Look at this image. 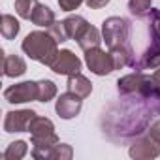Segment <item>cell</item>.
<instances>
[{"label": "cell", "mask_w": 160, "mask_h": 160, "mask_svg": "<svg viewBox=\"0 0 160 160\" xmlns=\"http://www.w3.org/2000/svg\"><path fill=\"white\" fill-rule=\"evenodd\" d=\"M58 42L55 40V36L49 30H34L30 34H27V38L21 43V49L27 57H30L32 60L51 66L53 60L58 55Z\"/></svg>", "instance_id": "6da1fadb"}, {"label": "cell", "mask_w": 160, "mask_h": 160, "mask_svg": "<svg viewBox=\"0 0 160 160\" xmlns=\"http://www.w3.org/2000/svg\"><path fill=\"white\" fill-rule=\"evenodd\" d=\"M130 32H132V25L128 19L124 17H108L102 23V38L106 42V45L109 49L115 47H132L130 43Z\"/></svg>", "instance_id": "7a4b0ae2"}, {"label": "cell", "mask_w": 160, "mask_h": 160, "mask_svg": "<svg viewBox=\"0 0 160 160\" xmlns=\"http://www.w3.org/2000/svg\"><path fill=\"white\" fill-rule=\"evenodd\" d=\"M117 89L122 96H130V94H143L149 98H156L152 85H151V75L143 73V72H132L124 77H121L117 81ZM160 100V98H158Z\"/></svg>", "instance_id": "3957f363"}, {"label": "cell", "mask_w": 160, "mask_h": 160, "mask_svg": "<svg viewBox=\"0 0 160 160\" xmlns=\"http://www.w3.org/2000/svg\"><path fill=\"white\" fill-rule=\"evenodd\" d=\"M85 64L87 68L96 73V75H108L115 70V64H113V58H111V53L104 51L102 47H92V49H87L85 51Z\"/></svg>", "instance_id": "277c9868"}, {"label": "cell", "mask_w": 160, "mask_h": 160, "mask_svg": "<svg viewBox=\"0 0 160 160\" xmlns=\"http://www.w3.org/2000/svg\"><path fill=\"white\" fill-rule=\"evenodd\" d=\"M4 98L10 104H25L38 100V83L36 81H23L17 85H12L4 91Z\"/></svg>", "instance_id": "5b68a950"}, {"label": "cell", "mask_w": 160, "mask_h": 160, "mask_svg": "<svg viewBox=\"0 0 160 160\" xmlns=\"http://www.w3.org/2000/svg\"><path fill=\"white\" fill-rule=\"evenodd\" d=\"M128 154L136 160H152V158L160 156V143L156 139H152L149 134L141 136V138L132 141Z\"/></svg>", "instance_id": "8992f818"}, {"label": "cell", "mask_w": 160, "mask_h": 160, "mask_svg": "<svg viewBox=\"0 0 160 160\" xmlns=\"http://www.w3.org/2000/svg\"><path fill=\"white\" fill-rule=\"evenodd\" d=\"M49 68L58 75H75V73H81V60L70 49H60Z\"/></svg>", "instance_id": "52a82bcc"}, {"label": "cell", "mask_w": 160, "mask_h": 160, "mask_svg": "<svg viewBox=\"0 0 160 160\" xmlns=\"http://www.w3.org/2000/svg\"><path fill=\"white\" fill-rule=\"evenodd\" d=\"M81 106H83V98L77 96L75 92L68 91L64 94H60L57 98V104H55V111L60 119L68 121V119H73L79 115V111H81Z\"/></svg>", "instance_id": "ba28073f"}, {"label": "cell", "mask_w": 160, "mask_h": 160, "mask_svg": "<svg viewBox=\"0 0 160 160\" xmlns=\"http://www.w3.org/2000/svg\"><path fill=\"white\" fill-rule=\"evenodd\" d=\"M36 111L34 109H19V111H8L4 119V132H28L30 122L34 121Z\"/></svg>", "instance_id": "9c48e42d"}, {"label": "cell", "mask_w": 160, "mask_h": 160, "mask_svg": "<svg viewBox=\"0 0 160 160\" xmlns=\"http://www.w3.org/2000/svg\"><path fill=\"white\" fill-rule=\"evenodd\" d=\"M151 34V32H149ZM136 72H143V70H156L160 68V42H156L151 36V43L145 47V51L136 58L134 66Z\"/></svg>", "instance_id": "30bf717a"}, {"label": "cell", "mask_w": 160, "mask_h": 160, "mask_svg": "<svg viewBox=\"0 0 160 160\" xmlns=\"http://www.w3.org/2000/svg\"><path fill=\"white\" fill-rule=\"evenodd\" d=\"M57 143H60L57 134L42 136V138L32 136V139H30V145H32L30 154H32L36 160H49V152H51V149H53Z\"/></svg>", "instance_id": "8fae6325"}, {"label": "cell", "mask_w": 160, "mask_h": 160, "mask_svg": "<svg viewBox=\"0 0 160 160\" xmlns=\"http://www.w3.org/2000/svg\"><path fill=\"white\" fill-rule=\"evenodd\" d=\"M66 87H68V91L75 92L77 96H81V98H87V96H91V92H92V83L89 81L85 75H81V73L68 75Z\"/></svg>", "instance_id": "7c38bea8"}, {"label": "cell", "mask_w": 160, "mask_h": 160, "mask_svg": "<svg viewBox=\"0 0 160 160\" xmlns=\"http://www.w3.org/2000/svg\"><path fill=\"white\" fill-rule=\"evenodd\" d=\"M62 23H64V28H66L68 38H70V40H75V42L81 38V34H83V32L87 30V27H89L87 19L81 17V15H70V17H66Z\"/></svg>", "instance_id": "4fadbf2b"}, {"label": "cell", "mask_w": 160, "mask_h": 160, "mask_svg": "<svg viewBox=\"0 0 160 160\" xmlns=\"http://www.w3.org/2000/svg\"><path fill=\"white\" fill-rule=\"evenodd\" d=\"M2 70H4L6 77H19L27 72V62L19 55H8V57H4Z\"/></svg>", "instance_id": "5bb4252c"}, {"label": "cell", "mask_w": 160, "mask_h": 160, "mask_svg": "<svg viewBox=\"0 0 160 160\" xmlns=\"http://www.w3.org/2000/svg\"><path fill=\"white\" fill-rule=\"evenodd\" d=\"M30 21H32L36 27L49 28V27L57 21V17H55V12H53L49 6H45V4H38L36 10H34L32 15H30Z\"/></svg>", "instance_id": "9a60e30c"}, {"label": "cell", "mask_w": 160, "mask_h": 160, "mask_svg": "<svg viewBox=\"0 0 160 160\" xmlns=\"http://www.w3.org/2000/svg\"><path fill=\"white\" fill-rule=\"evenodd\" d=\"M28 132H30V136H36V138L51 136V134H55V124H53V121H51V119L36 115V117H34V121L30 122Z\"/></svg>", "instance_id": "2e32d148"}, {"label": "cell", "mask_w": 160, "mask_h": 160, "mask_svg": "<svg viewBox=\"0 0 160 160\" xmlns=\"http://www.w3.org/2000/svg\"><path fill=\"white\" fill-rule=\"evenodd\" d=\"M102 42H104L102 34H100V32H98V28H94L92 25H89V27H87V30L81 34V38L77 40L79 47H81L83 51L92 49V47H100V43H102Z\"/></svg>", "instance_id": "e0dca14e"}, {"label": "cell", "mask_w": 160, "mask_h": 160, "mask_svg": "<svg viewBox=\"0 0 160 160\" xmlns=\"http://www.w3.org/2000/svg\"><path fill=\"white\" fill-rule=\"evenodd\" d=\"M19 30H21L19 21H17L13 15L4 13L2 19H0V32H2V36H4L6 40H15V36L19 34Z\"/></svg>", "instance_id": "ac0fdd59"}, {"label": "cell", "mask_w": 160, "mask_h": 160, "mask_svg": "<svg viewBox=\"0 0 160 160\" xmlns=\"http://www.w3.org/2000/svg\"><path fill=\"white\" fill-rule=\"evenodd\" d=\"M57 96V85L51 81V79H42L38 81V102H51Z\"/></svg>", "instance_id": "d6986e66"}, {"label": "cell", "mask_w": 160, "mask_h": 160, "mask_svg": "<svg viewBox=\"0 0 160 160\" xmlns=\"http://www.w3.org/2000/svg\"><path fill=\"white\" fill-rule=\"evenodd\" d=\"M27 152H28L27 141L19 139V141H13L8 145V149L4 151V160H21Z\"/></svg>", "instance_id": "ffe728a7"}, {"label": "cell", "mask_w": 160, "mask_h": 160, "mask_svg": "<svg viewBox=\"0 0 160 160\" xmlns=\"http://www.w3.org/2000/svg\"><path fill=\"white\" fill-rule=\"evenodd\" d=\"M152 0H128V10L136 17H145L151 12Z\"/></svg>", "instance_id": "44dd1931"}, {"label": "cell", "mask_w": 160, "mask_h": 160, "mask_svg": "<svg viewBox=\"0 0 160 160\" xmlns=\"http://www.w3.org/2000/svg\"><path fill=\"white\" fill-rule=\"evenodd\" d=\"M72 156H73V149L68 143H57L49 152V160H70Z\"/></svg>", "instance_id": "7402d4cb"}, {"label": "cell", "mask_w": 160, "mask_h": 160, "mask_svg": "<svg viewBox=\"0 0 160 160\" xmlns=\"http://www.w3.org/2000/svg\"><path fill=\"white\" fill-rule=\"evenodd\" d=\"M38 4H40L38 0H15V12L21 19H30Z\"/></svg>", "instance_id": "603a6c76"}, {"label": "cell", "mask_w": 160, "mask_h": 160, "mask_svg": "<svg viewBox=\"0 0 160 160\" xmlns=\"http://www.w3.org/2000/svg\"><path fill=\"white\" fill-rule=\"evenodd\" d=\"M145 17L149 19V32H151V36L156 42H160V10L151 8V12Z\"/></svg>", "instance_id": "cb8c5ba5"}, {"label": "cell", "mask_w": 160, "mask_h": 160, "mask_svg": "<svg viewBox=\"0 0 160 160\" xmlns=\"http://www.w3.org/2000/svg\"><path fill=\"white\" fill-rule=\"evenodd\" d=\"M47 30L55 36V40H57L58 43H62V42L70 40V38H68V34H66V28H64V23H62V21H55Z\"/></svg>", "instance_id": "d4e9b609"}, {"label": "cell", "mask_w": 160, "mask_h": 160, "mask_svg": "<svg viewBox=\"0 0 160 160\" xmlns=\"http://www.w3.org/2000/svg\"><path fill=\"white\" fill-rule=\"evenodd\" d=\"M85 2V0H58V6L62 12H73L77 10L79 6H81Z\"/></svg>", "instance_id": "484cf974"}, {"label": "cell", "mask_w": 160, "mask_h": 160, "mask_svg": "<svg viewBox=\"0 0 160 160\" xmlns=\"http://www.w3.org/2000/svg\"><path fill=\"white\" fill-rule=\"evenodd\" d=\"M151 85H152V91H154L156 98H160V68H156L151 73Z\"/></svg>", "instance_id": "4316f807"}, {"label": "cell", "mask_w": 160, "mask_h": 160, "mask_svg": "<svg viewBox=\"0 0 160 160\" xmlns=\"http://www.w3.org/2000/svg\"><path fill=\"white\" fill-rule=\"evenodd\" d=\"M147 134L152 138V139H156L158 143H160V115H158V119L149 126V130H147Z\"/></svg>", "instance_id": "83f0119b"}, {"label": "cell", "mask_w": 160, "mask_h": 160, "mask_svg": "<svg viewBox=\"0 0 160 160\" xmlns=\"http://www.w3.org/2000/svg\"><path fill=\"white\" fill-rule=\"evenodd\" d=\"M85 4L91 10H100V8H104V6L109 4V0H85Z\"/></svg>", "instance_id": "f1b7e54d"}]
</instances>
